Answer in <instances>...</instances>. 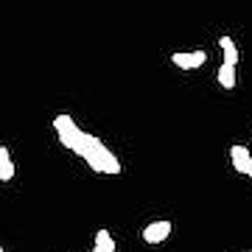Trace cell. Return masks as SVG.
I'll list each match as a JSON object with an SVG mask.
<instances>
[{"mask_svg": "<svg viewBox=\"0 0 252 252\" xmlns=\"http://www.w3.org/2000/svg\"><path fill=\"white\" fill-rule=\"evenodd\" d=\"M73 154H79L81 160L98 174H121L124 171V165H121V160H118L115 154L109 152L95 135H87V132H81L79 146L73 149Z\"/></svg>", "mask_w": 252, "mask_h": 252, "instance_id": "obj_1", "label": "cell"}, {"mask_svg": "<svg viewBox=\"0 0 252 252\" xmlns=\"http://www.w3.org/2000/svg\"><path fill=\"white\" fill-rule=\"evenodd\" d=\"M54 129H56V137H59V143L64 146V149H76L79 146V137H81V129L76 126V121H73L70 115H56L54 118Z\"/></svg>", "mask_w": 252, "mask_h": 252, "instance_id": "obj_2", "label": "cell"}, {"mask_svg": "<svg viewBox=\"0 0 252 252\" xmlns=\"http://www.w3.org/2000/svg\"><path fill=\"white\" fill-rule=\"evenodd\" d=\"M171 230H174V224L171 221H152V224H146L143 227V241L146 244H162L168 235H171Z\"/></svg>", "mask_w": 252, "mask_h": 252, "instance_id": "obj_3", "label": "cell"}, {"mask_svg": "<svg viewBox=\"0 0 252 252\" xmlns=\"http://www.w3.org/2000/svg\"><path fill=\"white\" fill-rule=\"evenodd\" d=\"M219 45H221V51H224V64L235 67V64H238V48H235V42L230 39V36H219Z\"/></svg>", "mask_w": 252, "mask_h": 252, "instance_id": "obj_4", "label": "cell"}, {"mask_svg": "<svg viewBox=\"0 0 252 252\" xmlns=\"http://www.w3.org/2000/svg\"><path fill=\"white\" fill-rule=\"evenodd\" d=\"M216 81L224 87V90H233L235 87V67H230V64H221L216 73Z\"/></svg>", "mask_w": 252, "mask_h": 252, "instance_id": "obj_5", "label": "cell"}, {"mask_svg": "<svg viewBox=\"0 0 252 252\" xmlns=\"http://www.w3.org/2000/svg\"><path fill=\"white\" fill-rule=\"evenodd\" d=\"M171 62L177 64V67H182V70H196V64H193V51H177V54H171Z\"/></svg>", "mask_w": 252, "mask_h": 252, "instance_id": "obj_6", "label": "cell"}, {"mask_svg": "<svg viewBox=\"0 0 252 252\" xmlns=\"http://www.w3.org/2000/svg\"><path fill=\"white\" fill-rule=\"evenodd\" d=\"M252 160V152L247 146H230V162H250Z\"/></svg>", "mask_w": 252, "mask_h": 252, "instance_id": "obj_7", "label": "cell"}, {"mask_svg": "<svg viewBox=\"0 0 252 252\" xmlns=\"http://www.w3.org/2000/svg\"><path fill=\"white\" fill-rule=\"evenodd\" d=\"M95 247H104V250L115 252V241H112L109 230H98V233H95Z\"/></svg>", "mask_w": 252, "mask_h": 252, "instance_id": "obj_8", "label": "cell"}, {"mask_svg": "<svg viewBox=\"0 0 252 252\" xmlns=\"http://www.w3.org/2000/svg\"><path fill=\"white\" fill-rule=\"evenodd\" d=\"M11 180H14V162H6L0 168V182H11Z\"/></svg>", "mask_w": 252, "mask_h": 252, "instance_id": "obj_9", "label": "cell"}, {"mask_svg": "<svg viewBox=\"0 0 252 252\" xmlns=\"http://www.w3.org/2000/svg\"><path fill=\"white\" fill-rule=\"evenodd\" d=\"M205 59H207V54L205 51H193V64H196V70L205 64Z\"/></svg>", "mask_w": 252, "mask_h": 252, "instance_id": "obj_10", "label": "cell"}, {"mask_svg": "<svg viewBox=\"0 0 252 252\" xmlns=\"http://www.w3.org/2000/svg\"><path fill=\"white\" fill-rule=\"evenodd\" d=\"M6 162H11V154H9V149H6V146H0V168H3Z\"/></svg>", "mask_w": 252, "mask_h": 252, "instance_id": "obj_11", "label": "cell"}, {"mask_svg": "<svg viewBox=\"0 0 252 252\" xmlns=\"http://www.w3.org/2000/svg\"><path fill=\"white\" fill-rule=\"evenodd\" d=\"M93 252H109V250H104V247H93Z\"/></svg>", "mask_w": 252, "mask_h": 252, "instance_id": "obj_12", "label": "cell"}, {"mask_svg": "<svg viewBox=\"0 0 252 252\" xmlns=\"http://www.w3.org/2000/svg\"><path fill=\"white\" fill-rule=\"evenodd\" d=\"M247 177H252V162H250V171H247Z\"/></svg>", "mask_w": 252, "mask_h": 252, "instance_id": "obj_13", "label": "cell"}, {"mask_svg": "<svg viewBox=\"0 0 252 252\" xmlns=\"http://www.w3.org/2000/svg\"><path fill=\"white\" fill-rule=\"evenodd\" d=\"M0 252H6V250H3V247H0Z\"/></svg>", "mask_w": 252, "mask_h": 252, "instance_id": "obj_14", "label": "cell"}]
</instances>
